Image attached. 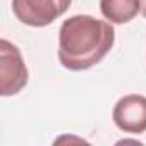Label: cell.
<instances>
[{
	"label": "cell",
	"mask_w": 146,
	"mask_h": 146,
	"mask_svg": "<svg viewBox=\"0 0 146 146\" xmlns=\"http://www.w3.org/2000/svg\"><path fill=\"white\" fill-rule=\"evenodd\" d=\"M115 29L112 23L88 14L65 19L58 29V62L69 70H86L100 64L113 48Z\"/></svg>",
	"instance_id": "obj_1"
},
{
	"label": "cell",
	"mask_w": 146,
	"mask_h": 146,
	"mask_svg": "<svg viewBox=\"0 0 146 146\" xmlns=\"http://www.w3.org/2000/svg\"><path fill=\"white\" fill-rule=\"evenodd\" d=\"M29 79L21 50L9 40H0V95H17Z\"/></svg>",
	"instance_id": "obj_2"
},
{
	"label": "cell",
	"mask_w": 146,
	"mask_h": 146,
	"mask_svg": "<svg viewBox=\"0 0 146 146\" xmlns=\"http://www.w3.org/2000/svg\"><path fill=\"white\" fill-rule=\"evenodd\" d=\"M72 0H12L14 16L26 26L45 28L58 19Z\"/></svg>",
	"instance_id": "obj_3"
},
{
	"label": "cell",
	"mask_w": 146,
	"mask_h": 146,
	"mask_svg": "<svg viewBox=\"0 0 146 146\" xmlns=\"http://www.w3.org/2000/svg\"><path fill=\"white\" fill-rule=\"evenodd\" d=\"M112 119L113 124L124 132H146V96L136 93L122 96L112 110Z\"/></svg>",
	"instance_id": "obj_4"
},
{
	"label": "cell",
	"mask_w": 146,
	"mask_h": 146,
	"mask_svg": "<svg viewBox=\"0 0 146 146\" xmlns=\"http://www.w3.org/2000/svg\"><path fill=\"white\" fill-rule=\"evenodd\" d=\"M100 12L112 24H127L141 14L139 0H100Z\"/></svg>",
	"instance_id": "obj_5"
},
{
	"label": "cell",
	"mask_w": 146,
	"mask_h": 146,
	"mask_svg": "<svg viewBox=\"0 0 146 146\" xmlns=\"http://www.w3.org/2000/svg\"><path fill=\"white\" fill-rule=\"evenodd\" d=\"M139 4H141V14L146 19V0H139Z\"/></svg>",
	"instance_id": "obj_6"
}]
</instances>
